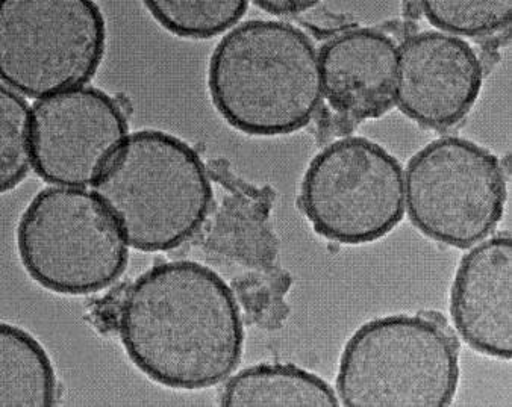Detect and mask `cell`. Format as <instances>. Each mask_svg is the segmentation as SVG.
I'll return each mask as SVG.
<instances>
[{
	"instance_id": "cell-4",
	"label": "cell",
	"mask_w": 512,
	"mask_h": 407,
	"mask_svg": "<svg viewBox=\"0 0 512 407\" xmlns=\"http://www.w3.org/2000/svg\"><path fill=\"white\" fill-rule=\"evenodd\" d=\"M459 373L458 344L444 324L390 315L350 336L337 389L347 407H444L455 398Z\"/></svg>"
},
{
	"instance_id": "cell-12",
	"label": "cell",
	"mask_w": 512,
	"mask_h": 407,
	"mask_svg": "<svg viewBox=\"0 0 512 407\" xmlns=\"http://www.w3.org/2000/svg\"><path fill=\"white\" fill-rule=\"evenodd\" d=\"M396 43L375 29H350L320 52L323 91L335 111L353 122L378 119L396 100Z\"/></svg>"
},
{
	"instance_id": "cell-14",
	"label": "cell",
	"mask_w": 512,
	"mask_h": 407,
	"mask_svg": "<svg viewBox=\"0 0 512 407\" xmlns=\"http://www.w3.org/2000/svg\"><path fill=\"white\" fill-rule=\"evenodd\" d=\"M57 397L54 365L43 345L26 330L2 324L0 406H54Z\"/></svg>"
},
{
	"instance_id": "cell-7",
	"label": "cell",
	"mask_w": 512,
	"mask_h": 407,
	"mask_svg": "<svg viewBox=\"0 0 512 407\" xmlns=\"http://www.w3.org/2000/svg\"><path fill=\"white\" fill-rule=\"evenodd\" d=\"M300 205L329 241L358 246L381 240L405 214L402 165L367 138L335 141L306 170Z\"/></svg>"
},
{
	"instance_id": "cell-15",
	"label": "cell",
	"mask_w": 512,
	"mask_h": 407,
	"mask_svg": "<svg viewBox=\"0 0 512 407\" xmlns=\"http://www.w3.org/2000/svg\"><path fill=\"white\" fill-rule=\"evenodd\" d=\"M144 7L164 29L182 38H211L240 22L249 2L244 0H147Z\"/></svg>"
},
{
	"instance_id": "cell-1",
	"label": "cell",
	"mask_w": 512,
	"mask_h": 407,
	"mask_svg": "<svg viewBox=\"0 0 512 407\" xmlns=\"http://www.w3.org/2000/svg\"><path fill=\"white\" fill-rule=\"evenodd\" d=\"M117 327L132 364L167 388L219 385L243 355L237 299L216 271L197 262H166L141 274L126 289Z\"/></svg>"
},
{
	"instance_id": "cell-11",
	"label": "cell",
	"mask_w": 512,
	"mask_h": 407,
	"mask_svg": "<svg viewBox=\"0 0 512 407\" xmlns=\"http://www.w3.org/2000/svg\"><path fill=\"white\" fill-rule=\"evenodd\" d=\"M511 237L497 235L467 253L456 270L450 314L476 352L509 361L512 355Z\"/></svg>"
},
{
	"instance_id": "cell-8",
	"label": "cell",
	"mask_w": 512,
	"mask_h": 407,
	"mask_svg": "<svg viewBox=\"0 0 512 407\" xmlns=\"http://www.w3.org/2000/svg\"><path fill=\"white\" fill-rule=\"evenodd\" d=\"M405 182L409 218L437 243L469 249L502 220L505 171L493 153L473 141H432L409 161Z\"/></svg>"
},
{
	"instance_id": "cell-2",
	"label": "cell",
	"mask_w": 512,
	"mask_h": 407,
	"mask_svg": "<svg viewBox=\"0 0 512 407\" xmlns=\"http://www.w3.org/2000/svg\"><path fill=\"white\" fill-rule=\"evenodd\" d=\"M208 88L219 114L237 131L291 134L311 122L322 102L320 56L293 25L250 20L217 44Z\"/></svg>"
},
{
	"instance_id": "cell-3",
	"label": "cell",
	"mask_w": 512,
	"mask_h": 407,
	"mask_svg": "<svg viewBox=\"0 0 512 407\" xmlns=\"http://www.w3.org/2000/svg\"><path fill=\"white\" fill-rule=\"evenodd\" d=\"M93 185L128 244L141 252H166L190 240L213 202L199 153L153 129L126 138Z\"/></svg>"
},
{
	"instance_id": "cell-9",
	"label": "cell",
	"mask_w": 512,
	"mask_h": 407,
	"mask_svg": "<svg viewBox=\"0 0 512 407\" xmlns=\"http://www.w3.org/2000/svg\"><path fill=\"white\" fill-rule=\"evenodd\" d=\"M128 135L122 106L102 90L78 87L32 108V162L60 187L94 184Z\"/></svg>"
},
{
	"instance_id": "cell-13",
	"label": "cell",
	"mask_w": 512,
	"mask_h": 407,
	"mask_svg": "<svg viewBox=\"0 0 512 407\" xmlns=\"http://www.w3.org/2000/svg\"><path fill=\"white\" fill-rule=\"evenodd\" d=\"M220 403L225 407H335L340 401L334 389L310 371L288 364H261L232 377Z\"/></svg>"
},
{
	"instance_id": "cell-16",
	"label": "cell",
	"mask_w": 512,
	"mask_h": 407,
	"mask_svg": "<svg viewBox=\"0 0 512 407\" xmlns=\"http://www.w3.org/2000/svg\"><path fill=\"white\" fill-rule=\"evenodd\" d=\"M0 176L2 191L22 184L32 162V111L22 96L4 85L0 93Z\"/></svg>"
},
{
	"instance_id": "cell-18",
	"label": "cell",
	"mask_w": 512,
	"mask_h": 407,
	"mask_svg": "<svg viewBox=\"0 0 512 407\" xmlns=\"http://www.w3.org/2000/svg\"><path fill=\"white\" fill-rule=\"evenodd\" d=\"M316 2H255L256 7L263 8L267 13L278 16H294V14L308 13Z\"/></svg>"
},
{
	"instance_id": "cell-10",
	"label": "cell",
	"mask_w": 512,
	"mask_h": 407,
	"mask_svg": "<svg viewBox=\"0 0 512 407\" xmlns=\"http://www.w3.org/2000/svg\"><path fill=\"white\" fill-rule=\"evenodd\" d=\"M482 81L478 53L463 38L426 31L400 46L397 105L425 128L446 129L461 122L478 100Z\"/></svg>"
},
{
	"instance_id": "cell-6",
	"label": "cell",
	"mask_w": 512,
	"mask_h": 407,
	"mask_svg": "<svg viewBox=\"0 0 512 407\" xmlns=\"http://www.w3.org/2000/svg\"><path fill=\"white\" fill-rule=\"evenodd\" d=\"M105 47L107 25L90 0H5L0 7V73L23 96H54L90 81Z\"/></svg>"
},
{
	"instance_id": "cell-17",
	"label": "cell",
	"mask_w": 512,
	"mask_h": 407,
	"mask_svg": "<svg viewBox=\"0 0 512 407\" xmlns=\"http://www.w3.org/2000/svg\"><path fill=\"white\" fill-rule=\"evenodd\" d=\"M426 19L450 34L488 37L508 28L512 17L511 0L494 2H423Z\"/></svg>"
},
{
	"instance_id": "cell-5",
	"label": "cell",
	"mask_w": 512,
	"mask_h": 407,
	"mask_svg": "<svg viewBox=\"0 0 512 407\" xmlns=\"http://www.w3.org/2000/svg\"><path fill=\"white\" fill-rule=\"evenodd\" d=\"M20 261L52 293L85 296L116 282L128 264V241L96 194L46 188L17 229Z\"/></svg>"
}]
</instances>
